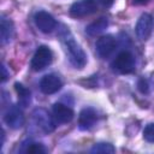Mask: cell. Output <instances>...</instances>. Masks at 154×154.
Wrapping results in <instances>:
<instances>
[{"mask_svg":"<svg viewBox=\"0 0 154 154\" xmlns=\"http://www.w3.org/2000/svg\"><path fill=\"white\" fill-rule=\"evenodd\" d=\"M61 40L65 47L67 59L71 63V65L75 66L76 69H83L87 64V55L84 51L81 48V46L73 40V37L70 35L69 31H65L61 35Z\"/></svg>","mask_w":154,"mask_h":154,"instance_id":"obj_1","label":"cell"},{"mask_svg":"<svg viewBox=\"0 0 154 154\" xmlns=\"http://www.w3.org/2000/svg\"><path fill=\"white\" fill-rule=\"evenodd\" d=\"M135 66H136V59L134 54L129 51L120 52L112 63L113 70H116L119 73H131L135 70Z\"/></svg>","mask_w":154,"mask_h":154,"instance_id":"obj_2","label":"cell"},{"mask_svg":"<svg viewBox=\"0 0 154 154\" xmlns=\"http://www.w3.org/2000/svg\"><path fill=\"white\" fill-rule=\"evenodd\" d=\"M52 60H53L52 51L47 46H40L36 49L30 65L34 71H42L52 64Z\"/></svg>","mask_w":154,"mask_h":154,"instance_id":"obj_3","label":"cell"},{"mask_svg":"<svg viewBox=\"0 0 154 154\" xmlns=\"http://www.w3.org/2000/svg\"><path fill=\"white\" fill-rule=\"evenodd\" d=\"M97 10V4L95 0H78L73 2L70 7V14L73 18L87 17Z\"/></svg>","mask_w":154,"mask_h":154,"instance_id":"obj_4","label":"cell"},{"mask_svg":"<svg viewBox=\"0 0 154 154\" xmlns=\"http://www.w3.org/2000/svg\"><path fill=\"white\" fill-rule=\"evenodd\" d=\"M32 118H34L35 124L45 134H51L52 131H54V129H55L54 120L45 108H36L32 112Z\"/></svg>","mask_w":154,"mask_h":154,"instance_id":"obj_5","label":"cell"},{"mask_svg":"<svg viewBox=\"0 0 154 154\" xmlns=\"http://www.w3.org/2000/svg\"><path fill=\"white\" fill-rule=\"evenodd\" d=\"M96 52L100 58L106 59L112 55V53L116 51L117 41L112 35H105L97 38L96 41Z\"/></svg>","mask_w":154,"mask_h":154,"instance_id":"obj_6","label":"cell"},{"mask_svg":"<svg viewBox=\"0 0 154 154\" xmlns=\"http://www.w3.org/2000/svg\"><path fill=\"white\" fill-rule=\"evenodd\" d=\"M34 20H35V24L38 28V30L45 34L52 32L57 26V20L54 19V17L46 11L36 12L34 16Z\"/></svg>","mask_w":154,"mask_h":154,"instance_id":"obj_7","label":"cell"},{"mask_svg":"<svg viewBox=\"0 0 154 154\" xmlns=\"http://www.w3.org/2000/svg\"><path fill=\"white\" fill-rule=\"evenodd\" d=\"M153 26H154V22H153V17L149 14V13H143L138 20H137V24H136V28H135V31H136V35L140 40L142 41H146L152 31H153Z\"/></svg>","mask_w":154,"mask_h":154,"instance_id":"obj_8","label":"cell"},{"mask_svg":"<svg viewBox=\"0 0 154 154\" xmlns=\"http://www.w3.org/2000/svg\"><path fill=\"white\" fill-rule=\"evenodd\" d=\"M4 120L6 125L11 129H19L24 124V114L23 111L18 106H10L5 112Z\"/></svg>","mask_w":154,"mask_h":154,"instance_id":"obj_9","label":"cell"},{"mask_svg":"<svg viewBox=\"0 0 154 154\" xmlns=\"http://www.w3.org/2000/svg\"><path fill=\"white\" fill-rule=\"evenodd\" d=\"M61 87H63V82H61L60 77L54 73L46 75L40 81V89L43 94H47V95L59 91L61 89Z\"/></svg>","mask_w":154,"mask_h":154,"instance_id":"obj_10","label":"cell"},{"mask_svg":"<svg viewBox=\"0 0 154 154\" xmlns=\"http://www.w3.org/2000/svg\"><path fill=\"white\" fill-rule=\"evenodd\" d=\"M97 122V113L91 107H85L81 111L78 116V128L81 130L91 129Z\"/></svg>","mask_w":154,"mask_h":154,"instance_id":"obj_11","label":"cell"},{"mask_svg":"<svg viewBox=\"0 0 154 154\" xmlns=\"http://www.w3.org/2000/svg\"><path fill=\"white\" fill-rule=\"evenodd\" d=\"M53 116L54 119L60 124L70 123L73 118V111L69 106L61 102H57L53 105Z\"/></svg>","mask_w":154,"mask_h":154,"instance_id":"obj_12","label":"cell"},{"mask_svg":"<svg viewBox=\"0 0 154 154\" xmlns=\"http://www.w3.org/2000/svg\"><path fill=\"white\" fill-rule=\"evenodd\" d=\"M13 32H14V28H13V23L7 19L5 16L1 17V24H0V35H1V43L6 45L8 43L12 37H13Z\"/></svg>","mask_w":154,"mask_h":154,"instance_id":"obj_13","label":"cell"},{"mask_svg":"<svg viewBox=\"0 0 154 154\" xmlns=\"http://www.w3.org/2000/svg\"><path fill=\"white\" fill-rule=\"evenodd\" d=\"M108 26V20L107 18H99L95 22L90 23L87 28H85V32L90 36H96L99 34H101L102 31H105V29Z\"/></svg>","mask_w":154,"mask_h":154,"instance_id":"obj_14","label":"cell"},{"mask_svg":"<svg viewBox=\"0 0 154 154\" xmlns=\"http://www.w3.org/2000/svg\"><path fill=\"white\" fill-rule=\"evenodd\" d=\"M14 88H16V91L18 94V99H19V103L23 105L24 107H26L30 101H31V93L29 89H26L23 84L20 83H16L14 84Z\"/></svg>","mask_w":154,"mask_h":154,"instance_id":"obj_15","label":"cell"},{"mask_svg":"<svg viewBox=\"0 0 154 154\" xmlns=\"http://www.w3.org/2000/svg\"><path fill=\"white\" fill-rule=\"evenodd\" d=\"M20 152L29 153V154H42V153H46L47 149H46L41 143L26 142V143L23 144V148L20 149Z\"/></svg>","mask_w":154,"mask_h":154,"instance_id":"obj_16","label":"cell"},{"mask_svg":"<svg viewBox=\"0 0 154 154\" xmlns=\"http://www.w3.org/2000/svg\"><path fill=\"white\" fill-rule=\"evenodd\" d=\"M91 153H114L116 148L111 143H96L90 149Z\"/></svg>","mask_w":154,"mask_h":154,"instance_id":"obj_17","label":"cell"},{"mask_svg":"<svg viewBox=\"0 0 154 154\" xmlns=\"http://www.w3.org/2000/svg\"><path fill=\"white\" fill-rule=\"evenodd\" d=\"M143 138L147 142L154 143V123H149L148 125H146L143 130Z\"/></svg>","mask_w":154,"mask_h":154,"instance_id":"obj_18","label":"cell"},{"mask_svg":"<svg viewBox=\"0 0 154 154\" xmlns=\"http://www.w3.org/2000/svg\"><path fill=\"white\" fill-rule=\"evenodd\" d=\"M103 7H106V8H108V7H111L112 5H113V2H114V0H97Z\"/></svg>","mask_w":154,"mask_h":154,"instance_id":"obj_19","label":"cell"},{"mask_svg":"<svg viewBox=\"0 0 154 154\" xmlns=\"http://www.w3.org/2000/svg\"><path fill=\"white\" fill-rule=\"evenodd\" d=\"M150 0H132V4L134 5H146L148 4Z\"/></svg>","mask_w":154,"mask_h":154,"instance_id":"obj_20","label":"cell"},{"mask_svg":"<svg viewBox=\"0 0 154 154\" xmlns=\"http://www.w3.org/2000/svg\"><path fill=\"white\" fill-rule=\"evenodd\" d=\"M1 70H2V82H4V81L6 79V77H7V73H6V69H5V66H4V65H2V69H1Z\"/></svg>","mask_w":154,"mask_h":154,"instance_id":"obj_21","label":"cell"}]
</instances>
